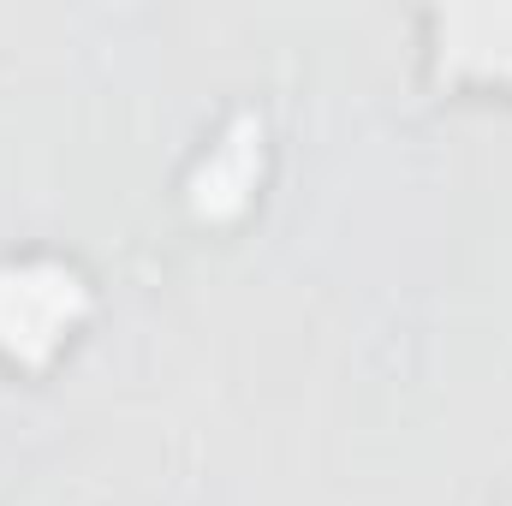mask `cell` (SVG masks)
I'll list each match as a JSON object with an SVG mask.
<instances>
[{
  "label": "cell",
  "mask_w": 512,
  "mask_h": 506,
  "mask_svg": "<svg viewBox=\"0 0 512 506\" xmlns=\"http://www.w3.org/2000/svg\"><path fill=\"white\" fill-rule=\"evenodd\" d=\"M102 322V280L54 245L0 251V376L54 381Z\"/></svg>",
  "instance_id": "cell-1"
},
{
  "label": "cell",
  "mask_w": 512,
  "mask_h": 506,
  "mask_svg": "<svg viewBox=\"0 0 512 506\" xmlns=\"http://www.w3.org/2000/svg\"><path fill=\"white\" fill-rule=\"evenodd\" d=\"M411 72L435 102L512 108V0H441L411 18Z\"/></svg>",
  "instance_id": "cell-2"
}]
</instances>
